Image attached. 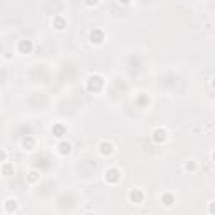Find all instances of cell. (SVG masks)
<instances>
[{
	"label": "cell",
	"mask_w": 215,
	"mask_h": 215,
	"mask_svg": "<svg viewBox=\"0 0 215 215\" xmlns=\"http://www.w3.org/2000/svg\"><path fill=\"white\" fill-rule=\"evenodd\" d=\"M153 140H155L156 143H163L165 140H166V130H163V128L155 130V133H153Z\"/></svg>",
	"instance_id": "6da1fadb"
},
{
	"label": "cell",
	"mask_w": 215,
	"mask_h": 215,
	"mask_svg": "<svg viewBox=\"0 0 215 215\" xmlns=\"http://www.w3.org/2000/svg\"><path fill=\"white\" fill-rule=\"evenodd\" d=\"M99 146H101V153H103V155H111V153H113V143L103 141Z\"/></svg>",
	"instance_id": "7a4b0ae2"
},
{
	"label": "cell",
	"mask_w": 215,
	"mask_h": 215,
	"mask_svg": "<svg viewBox=\"0 0 215 215\" xmlns=\"http://www.w3.org/2000/svg\"><path fill=\"white\" fill-rule=\"evenodd\" d=\"M59 148H61V153H64V155L71 151V145H69V143H66V141L61 143V145H59Z\"/></svg>",
	"instance_id": "3957f363"
},
{
	"label": "cell",
	"mask_w": 215,
	"mask_h": 215,
	"mask_svg": "<svg viewBox=\"0 0 215 215\" xmlns=\"http://www.w3.org/2000/svg\"><path fill=\"white\" fill-rule=\"evenodd\" d=\"M163 203L166 205V207H170V205L173 203V200H172V197H170V195H166V197L163 198Z\"/></svg>",
	"instance_id": "277c9868"
},
{
	"label": "cell",
	"mask_w": 215,
	"mask_h": 215,
	"mask_svg": "<svg viewBox=\"0 0 215 215\" xmlns=\"http://www.w3.org/2000/svg\"><path fill=\"white\" fill-rule=\"evenodd\" d=\"M5 158H7V153L4 150H0V161H5Z\"/></svg>",
	"instance_id": "5b68a950"
},
{
	"label": "cell",
	"mask_w": 215,
	"mask_h": 215,
	"mask_svg": "<svg viewBox=\"0 0 215 215\" xmlns=\"http://www.w3.org/2000/svg\"><path fill=\"white\" fill-rule=\"evenodd\" d=\"M208 210H210V214H214V202H210V207H208Z\"/></svg>",
	"instance_id": "8992f818"
},
{
	"label": "cell",
	"mask_w": 215,
	"mask_h": 215,
	"mask_svg": "<svg viewBox=\"0 0 215 215\" xmlns=\"http://www.w3.org/2000/svg\"><path fill=\"white\" fill-rule=\"evenodd\" d=\"M35 172H32V173H30V180H32V182H34V180H35Z\"/></svg>",
	"instance_id": "52a82bcc"
}]
</instances>
